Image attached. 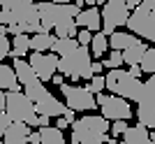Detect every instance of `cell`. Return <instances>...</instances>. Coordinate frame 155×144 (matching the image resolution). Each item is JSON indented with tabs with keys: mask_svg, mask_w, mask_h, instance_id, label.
Wrapping results in <instances>:
<instances>
[{
	"mask_svg": "<svg viewBox=\"0 0 155 144\" xmlns=\"http://www.w3.org/2000/svg\"><path fill=\"white\" fill-rule=\"evenodd\" d=\"M100 16H102V35H114L116 33V28L125 26L130 19V9L125 7L123 0H107V2H102V12H100Z\"/></svg>",
	"mask_w": 155,
	"mask_h": 144,
	"instance_id": "6",
	"label": "cell"
},
{
	"mask_svg": "<svg viewBox=\"0 0 155 144\" xmlns=\"http://www.w3.org/2000/svg\"><path fill=\"white\" fill-rule=\"evenodd\" d=\"M141 42V39L137 37V35H132V33H114V35H109V49L111 51H127V49H132V46H137Z\"/></svg>",
	"mask_w": 155,
	"mask_h": 144,
	"instance_id": "13",
	"label": "cell"
},
{
	"mask_svg": "<svg viewBox=\"0 0 155 144\" xmlns=\"http://www.w3.org/2000/svg\"><path fill=\"white\" fill-rule=\"evenodd\" d=\"M5 114L9 116L12 123H26L28 128L35 125L37 128V114H35V107L32 102L23 95V93H7L5 100Z\"/></svg>",
	"mask_w": 155,
	"mask_h": 144,
	"instance_id": "5",
	"label": "cell"
},
{
	"mask_svg": "<svg viewBox=\"0 0 155 144\" xmlns=\"http://www.w3.org/2000/svg\"><path fill=\"white\" fill-rule=\"evenodd\" d=\"M5 100H7V93L0 91V111H5Z\"/></svg>",
	"mask_w": 155,
	"mask_h": 144,
	"instance_id": "34",
	"label": "cell"
},
{
	"mask_svg": "<svg viewBox=\"0 0 155 144\" xmlns=\"http://www.w3.org/2000/svg\"><path fill=\"white\" fill-rule=\"evenodd\" d=\"M139 107H137V118L143 128L148 130H155V74L143 81V88H141V95H139Z\"/></svg>",
	"mask_w": 155,
	"mask_h": 144,
	"instance_id": "8",
	"label": "cell"
},
{
	"mask_svg": "<svg viewBox=\"0 0 155 144\" xmlns=\"http://www.w3.org/2000/svg\"><path fill=\"white\" fill-rule=\"evenodd\" d=\"M39 144H67V139H65L63 130L46 125V128H39Z\"/></svg>",
	"mask_w": 155,
	"mask_h": 144,
	"instance_id": "18",
	"label": "cell"
},
{
	"mask_svg": "<svg viewBox=\"0 0 155 144\" xmlns=\"http://www.w3.org/2000/svg\"><path fill=\"white\" fill-rule=\"evenodd\" d=\"M104 86H107V84H104V77H102V74H95V77H93L91 81H88V86H86V91L91 93V95H100Z\"/></svg>",
	"mask_w": 155,
	"mask_h": 144,
	"instance_id": "25",
	"label": "cell"
},
{
	"mask_svg": "<svg viewBox=\"0 0 155 144\" xmlns=\"http://www.w3.org/2000/svg\"><path fill=\"white\" fill-rule=\"evenodd\" d=\"M91 67H93V74H102V70H104V60H93Z\"/></svg>",
	"mask_w": 155,
	"mask_h": 144,
	"instance_id": "31",
	"label": "cell"
},
{
	"mask_svg": "<svg viewBox=\"0 0 155 144\" xmlns=\"http://www.w3.org/2000/svg\"><path fill=\"white\" fill-rule=\"evenodd\" d=\"M53 42H56V35L53 33H39L30 37V51L32 53H49L53 49Z\"/></svg>",
	"mask_w": 155,
	"mask_h": 144,
	"instance_id": "17",
	"label": "cell"
},
{
	"mask_svg": "<svg viewBox=\"0 0 155 144\" xmlns=\"http://www.w3.org/2000/svg\"><path fill=\"white\" fill-rule=\"evenodd\" d=\"M9 51H12L9 37H7V35H0V60L5 58V56H9Z\"/></svg>",
	"mask_w": 155,
	"mask_h": 144,
	"instance_id": "28",
	"label": "cell"
},
{
	"mask_svg": "<svg viewBox=\"0 0 155 144\" xmlns=\"http://www.w3.org/2000/svg\"><path fill=\"white\" fill-rule=\"evenodd\" d=\"M127 74H130L132 79H141V74H143V72H141V67H139V65H132V67L127 70Z\"/></svg>",
	"mask_w": 155,
	"mask_h": 144,
	"instance_id": "32",
	"label": "cell"
},
{
	"mask_svg": "<svg viewBox=\"0 0 155 144\" xmlns=\"http://www.w3.org/2000/svg\"><path fill=\"white\" fill-rule=\"evenodd\" d=\"M93 56L88 46H79L77 51H72L70 56H63L58 58V74L63 77H70L72 81H79V79H88L91 81L95 74H93Z\"/></svg>",
	"mask_w": 155,
	"mask_h": 144,
	"instance_id": "1",
	"label": "cell"
},
{
	"mask_svg": "<svg viewBox=\"0 0 155 144\" xmlns=\"http://www.w3.org/2000/svg\"><path fill=\"white\" fill-rule=\"evenodd\" d=\"M148 144H155V142H148Z\"/></svg>",
	"mask_w": 155,
	"mask_h": 144,
	"instance_id": "38",
	"label": "cell"
},
{
	"mask_svg": "<svg viewBox=\"0 0 155 144\" xmlns=\"http://www.w3.org/2000/svg\"><path fill=\"white\" fill-rule=\"evenodd\" d=\"M111 123L104 116H81L72 123V132L74 135H107Z\"/></svg>",
	"mask_w": 155,
	"mask_h": 144,
	"instance_id": "11",
	"label": "cell"
},
{
	"mask_svg": "<svg viewBox=\"0 0 155 144\" xmlns=\"http://www.w3.org/2000/svg\"><path fill=\"white\" fill-rule=\"evenodd\" d=\"M60 93L65 95L67 100V109H72L74 114L77 111H95L97 109V102H95V95L86 91V86H70V84H63L60 86Z\"/></svg>",
	"mask_w": 155,
	"mask_h": 144,
	"instance_id": "9",
	"label": "cell"
},
{
	"mask_svg": "<svg viewBox=\"0 0 155 144\" xmlns=\"http://www.w3.org/2000/svg\"><path fill=\"white\" fill-rule=\"evenodd\" d=\"M107 144H118V139H116V137H111V135H109V139H107Z\"/></svg>",
	"mask_w": 155,
	"mask_h": 144,
	"instance_id": "37",
	"label": "cell"
},
{
	"mask_svg": "<svg viewBox=\"0 0 155 144\" xmlns=\"http://www.w3.org/2000/svg\"><path fill=\"white\" fill-rule=\"evenodd\" d=\"M148 135H150L148 128H143L141 123H137V125H132V128L125 130V135L120 137V142H118V144H148L150 142Z\"/></svg>",
	"mask_w": 155,
	"mask_h": 144,
	"instance_id": "16",
	"label": "cell"
},
{
	"mask_svg": "<svg viewBox=\"0 0 155 144\" xmlns=\"http://www.w3.org/2000/svg\"><path fill=\"white\" fill-rule=\"evenodd\" d=\"M109 49V37L102 33H95L93 35V42H91V56L95 58H102V53Z\"/></svg>",
	"mask_w": 155,
	"mask_h": 144,
	"instance_id": "23",
	"label": "cell"
},
{
	"mask_svg": "<svg viewBox=\"0 0 155 144\" xmlns=\"http://www.w3.org/2000/svg\"><path fill=\"white\" fill-rule=\"evenodd\" d=\"M28 65L32 67L35 77L39 81H51L53 74L58 72V56L56 53H30L28 58Z\"/></svg>",
	"mask_w": 155,
	"mask_h": 144,
	"instance_id": "10",
	"label": "cell"
},
{
	"mask_svg": "<svg viewBox=\"0 0 155 144\" xmlns=\"http://www.w3.org/2000/svg\"><path fill=\"white\" fill-rule=\"evenodd\" d=\"M95 102L102 109L100 116H104L109 123H114V121H130V118L134 116L130 102L123 100V98H118V95H104V93H100V95H95Z\"/></svg>",
	"mask_w": 155,
	"mask_h": 144,
	"instance_id": "7",
	"label": "cell"
},
{
	"mask_svg": "<svg viewBox=\"0 0 155 144\" xmlns=\"http://www.w3.org/2000/svg\"><path fill=\"white\" fill-rule=\"evenodd\" d=\"M77 49H79L77 39H70V37H63V39H58V37H56L51 53H56L58 58H63V56H70L72 51H77Z\"/></svg>",
	"mask_w": 155,
	"mask_h": 144,
	"instance_id": "20",
	"label": "cell"
},
{
	"mask_svg": "<svg viewBox=\"0 0 155 144\" xmlns=\"http://www.w3.org/2000/svg\"><path fill=\"white\" fill-rule=\"evenodd\" d=\"M53 84H58V86H63V84H65V79H63V74H58V72H56V74H53Z\"/></svg>",
	"mask_w": 155,
	"mask_h": 144,
	"instance_id": "35",
	"label": "cell"
},
{
	"mask_svg": "<svg viewBox=\"0 0 155 144\" xmlns=\"http://www.w3.org/2000/svg\"><path fill=\"white\" fill-rule=\"evenodd\" d=\"M0 91H7V93H23L21 84L16 81L14 67H12V65H5V63H0Z\"/></svg>",
	"mask_w": 155,
	"mask_h": 144,
	"instance_id": "14",
	"label": "cell"
},
{
	"mask_svg": "<svg viewBox=\"0 0 155 144\" xmlns=\"http://www.w3.org/2000/svg\"><path fill=\"white\" fill-rule=\"evenodd\" d=\"M120 65H125L120 51H111V56L104 60V67H109V70H120Z\"/></svg>",
	"mask_w": 155,
	"mask_h": 144,
	"instance_id": "26",
	"label": "cell"
},
{
	"mask_svg": "<svg viewBox=\"0 0 155 144\" xmlns=\"http://www.w3.org/2000/svg\"><path fill=\"white\" fill-rule=\"evenodd\" d=\"M39 12V23L46 33H51L65 19H77V14L81 12L77 2H35Z\"/></svg>",
	"mask_w": 155,
	"mask_h": 144,
	"instance_id": "2",
	"label": "cell"
},
{
	"mask_svg": "<svg viewBox=\"0 0 155 144\" xmlns=\"http://www.w3.org/2000/svg\"><path fill=\"white\" fill-rule=\"evenodd\" d=\"M9 123H12V121H9V116H7L5 111H0V135H5V130L9 128Z\"/></svg>",
	"mask_w": 155,
	"mask_h": 144,
	"instance_id": "30",
	"label": "cell"
},
{
	"mask_svg": "<svg viewBox=\"0 0 155 144\" xmlns=\"http://www.w3.org/2000/svg\"><path fill=\"white\" fill-rule=\"evenodd\" d=\"M67 125H70V123H67V121H65V118L60 116V118H58V125H56V128H58V130H65Z\"/></svg>",
	"mask_w": 155,
	"mask_h": 144,
	"instance_id": "36",
	"label": "cell"
},
{
	"mask_svg": "<svg viewBox=\"0 0 155 144\" xmlns=\"http://www.w3.org/2000/svg\"><path fill=\"white\" fill-rule=\"evenodd\" d=\"M28 144H39V132H30L28 135Z\"/></svg>",
	"mask_w": 155,
	"mask_h": 144,
	"instance_id": "33",
	"label": "cell"
},
{
	"mask_svg": "<svg viewBox=\"0 0 155 144\" xmlns=\"http://www.w3.org/2000/svg\"><path fill=\"white\" fill-rule=\"evenodd\" d=\"M146 49L148 46L143 44V42H139L137 46H132V49H127V51H123V63L125 65H139L141 63V58H143V53H146Z\"/></svg>",
	"mask_w": 155,
	"mask_h": 144,
	"instance_id": "21",
	"label": "cell"
},
{
	"mask_svg": "<svg viewBox=\"0 0 155 144\" xmlns=\"http://www.w3.org/2000/svg\"><path fill=\"white\" fill-rule=\"evenodd\" d=\"M139 67H141V72H146V74H150V77L155 74V49H150V46L146 49V53H143Z\"/></svg>",
	"mask_w": 155,
	"mask_h": 144,
	"instance_id": "24",
	"label": "cell"
},
{
	"mask_svg": "<svg viewBox=\"0 0 155 144\" xmlns=\"http://www.w3.org/2000/svg\"><path fill=\"white\" fill-rule=\"evenodd\" d=\"M28 51H30V37H28V35H16V37H12V51H9V56H12L14 60L23 58Z\"/></svg>",
	"mask_w": 155,
	"mask_h": 144,
	"instance_id": "19",
	"label": "cell"
},
{
	"mask_svg": "<svg viewBox=\"0 0 155 144\" xmlns=\"http://www.w3.org/2000/svg\"><path fill=\"white\" fill-rule=\"evenodd\" d=\"M74 23H77V28H81V30H88V33L95 35L97 30L102 28V16H100V9H95V7L81 9V12L77 14Z\"/></svg>",
	"mask_w": 155,
	"mask_h": 144,
	"instance_id": "12",
	"label": "cell"
},
{
	"mask_svg": "<svg viewBox=\"0 0 155 144\" xmlns=\"http://www.w3.org/2000/svg\"><path fill=\"white\" fill-rule=\"evenodd\" d=\"M56 30V37L58 39H63V37H70V39H77V23H74V19H65V21H60L58 26L53 28Z\"/></svg>",
	"mask_w": 155,
	"mask_h": 144,
	"instance_id": "22",
	"label": "cell"
},
{
	"mask_svg": "<svg viewBox=\"0 0 155 144\" xmlns=\"http://www.w3.org/2000/svg\"><path fill=\"white\" fill-rule=\"evenodd\" d=\"M127 128H130L127 121H114V123H111V128H109V135H111V137L125 135V130H127Z\"/></svg>",
	"mask_w": 155,
	"mask_h": 144,
	"instance_id": "27",
	"label": "cell"
},
{
	"mask_svg": "<svg viewBox=\"0 0 155 144\" xmlns=\"http://www.w3.org/2000/svg\"><path fill=\"white\" fill-rule=\"evenodd\" d=\"M93 42V33H88V30H79L77 33V44L79 46H88Z\"/></svg>",
	"mask_w": 155,
	"mask_h": 144,
	"instance_id": "29",
	"label": "cell"
},
{
	"mask_svg": "<svg viewBox=\"0 0 155 144\" xmlns=\"http://www.w3.org/2000/svg\"><path fill=\"white\" fill-rule=\"evenodd\" d=\"M0 9H2V26H23L39 21L37 5L28 0H5L0 2Z\"/></svg>",
	"mask_w": 155,
	"mask_h": 144,
	"instance_id": "3",
	"label": "cell"
},
{
	"mask_svg": "<svg viewBox=\"0 0 155 144\" xmlns=\"http://www.w3.org/2000/svg\"><path fill=\"white\" fill-rule=\"evenodd\" d=\"M104 84L111 91V95H118L123 100H139L143 88L141 79H132L127 74V70H109V74L104 77Z\"/></svg>",
	"mask_w": 155,
	"mask_h": 144,
	"instance_id": "4",
	"label": "cell"
},
{
	"mask_svg": "<svg viewBox=\"0 0 155 144\" xmlns=\"http://www.w3.org/2000/svg\"><path fill=\"white\" fill-rule=\"evenodd\" d=\"M28 135H30V128L26 123H9V128L2 135V142L5 144H28Z\"/></svg>",
	"mask_w": 155,
	"mask_h": 144,
	"instance_id": "15",
	"label": "cell"
}]
</instances>
